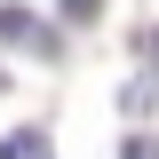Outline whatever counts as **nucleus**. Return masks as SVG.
Segmentation results:
<instances>
[{"label": "nucleus", "mask_w": 159, "mask_h": 159, "mask_svg": "<svg viewBox=\"0 0 159 159\" xmlns=\"http://www.w3.org/2000/svg\"><path fill=\"white\" fill-rule=\"evenodd\" d=\"M127 159H159V143H151V135H135V143H127Z\"/></svg>", "instance_id": "2"}, {"label": "nucleus", "mask_w": 159, "mask_h": 159, "mask_svg": "<svg viewBox=\"0 0 159 159\" xmlns=\"http://www.w3.org/2000/svg\"><path fill=\"white\" fill-rule=\"evenodd\" d=\"M0 159H56V151H48V135H40V127H16V135L0 143Z\"/></svg>", "instance_id": "1"}, {"label": "nucleus", "mask_w": 159, "mask_h": 159, "mask_svg": "<svg viewBox=\"0 0 159 159\" xmlns=\"http://www.w3.org/2000/svg\"><path fill=\"white\" fill-rule=\"evenodd\" d=\"M96 8H103V0H64V16H96Z\"/></svg>", "instance_id": "3"}]
</instances>
